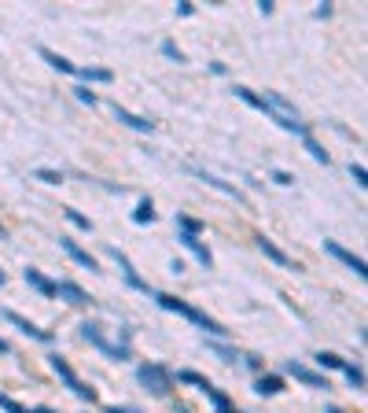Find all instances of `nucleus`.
Here are the masks:
<instances>
[{
  "label": "nucleus",
  "mask_w": 368,
  "mask_h": 413,
  "mask_svg": "<svg viewBox=\"0 0 368 413\" xmlns=\"http://www.w3.org/2000/svg\"><path fill=\"white\" fill-rule=\"evenodd\" d=\"M258 108H262L265 114H273V122H280V125H284V130H291V133H302V137L309 133L306 122H302V114L291 108V103L280 97V92H262V97H258Z\"/></svg>",
  "instance_id": "obj_1"
},
{
  "label": "nucleus",
  "mask_w": 368,
  "mask_h": 413,
  "mask_svg": "<svg viewBox=\"0 0 368 413\" xmlns=\"http://www.w3.org/2000/svg\"><path fill=\"white\" fill-rule=\"evenodd\" d=\"M81 336H85L92 347H100L107 358H114V362H129V336H122V340H111V336L103 332L100 321H85V325H81Z\"/></svg>",
  "instance_id": "obj_2"
},
{
  "label": "nucleus",
  "mask_w": 368,
  "mask_h": 413,
  "mask_svg": "<svg viewBox=\"0 0 368 413\" xmlns=\"http://www.w3.org/2000/svg\"><path fill=\"white\" fill-rule=\"evenodd\" d=\"M155 299H159V306H166V310L181 314V317H188L192 325H199L203 332H210V336H225V332H229V328L218 325L214 317H207L203 310H196V306H188V303H181V299H173V295H155Z\"/></svg>",
  "instance_id": "obj_3"
},
{
  "label": "nucleus",
  "mask_w": 368,
  "mask_h": 413,
  "mask_svg": "<svg viewBox=\"0 0 368 413\" xmlns=\"http://www.w3.org/2000/svg\"><path fill=\"white\" fill-rule=\"evenodd\" d=\"M136 376H140V384H144L155 399H166L170 395V387H173V376H170V369H162V365H151L144 362L136 369Z\"/></svg>",
  "instance_id": "obj_4"
},
{
  "label": "nucleus",
  "mask_w": 368,
  "mask_h": 413,
  "mask_svg": "<svg viewBox=\"0 0 368 413\" xmlns=\"http://www.w3.org/2000/svg\"><path fill=\"white\" fill-rule=\"evenodd\" d=\"M52 369H56V373H59L63 380H67V387H70V391H74V395H78V399H85V402H92V399H96V391H92V387H85V384H81V380H78V376H74V369H70L67 362H63V358H59V354H56V358H52Z\"/></svg>",
  "instance_id": "obj_5"
},
{
  "label": "nucleus",
  "mask_w": 368,
  "mask_h": 413,
  "mask_svg": "<svg viewBox=\"0 0 368 413\" xmlns=\"http://www.w3.org/2000/svg\"><path fill=\"white\" fill-rule=\"evenodd\" d=\"M324 251H328V255H335V259H339L343 262V266H350L354 273H357V277H365V259L361 255H354V251H346L343 248V243H335V240H324Z\"/></svg>",
  "instance_id": "obj_6"
},
{
  "label": "nucleus",
  "mask_w": 368,
  "mask_h": 413,
  "mask_svg": "<svg viewBox=\"0 0 368 413\" xmlns=\"http://www.w3.org/2000/svg\"><path fill=\"white\" fill-rule=\"evenodd\" d=\"M284 369H287V373L295 376V380H302V384H306V387H317V391H328V387H331V384H328V376L313 373V369H306V365H298V362H287Z\"/></svg>",
  "instance_id": "obj_7"
},
{
  "label": "nucleus",
  "mask_w": 368,
  "mask_h": 413,
  "mask_svg": "<svg viewBox=\"0 0 368 413\" xmlns=\"http://www.w3.org/2000/svg\"><path fill=\"white\" fill-rule=\"evenodd\" d=\"M56 295H59V299H67L70 306H85V303H92V295H89V292H81L74 281H59V284H56Z\"/></svg>",
  "instance_id": "obj_8"
},
{
  "label": "nucleus",
  "mask_w": 368,
  "mask_h": 413,
  "mask_svg": "<svg viewBox=\"0 0 368 413\" xmlns=\"http://www.w3.org/2000/svg\"><path fill=\"white\" fill-rule=\"evenodd\" d=\"M114 119L125 122L129 130H140V133H151V130H155V122H151V119H144V114H133V111H125V108H118V103H114Z\"/></svg>",
  "instance_id": "obj_9"
},
{
  "label": "nucleus",
  "mask_w": 368,
  "mask_h": 413,
  "mask_svg": "<svg viewBox=\"0 0 368 413\" xmlns=\"http://www.w3.org/2000/svg\"><path fill=\"white\" fill-rule=\"evenodd\" d=\"M199 174V181H207L210 188H218V192H225V196H232L236 203H247V196L240 192V188L236 185H229V181H221V177H214V174H207V170H196Z\"/></svg>",
  "instance_id": "obj_10"
},
{
  "label": "nucleus",
  "mask_w": 368,
  "mask_h": 413,
  "mask_svg": "<svg viewBox=\"0 0 368 413\" xmlns=\"http://www.w3.org/2000/svg\"><path fill=\"white\" fill-rule=\"evenodd\" d=\"M59 248L67 251V255H70L74 262H78V266H85V270H100V262H96V259L89 255V251H81L74 240H67V236H63V240H59Z\"/></svg>",
  "instance_id": "obj_11"
},
{
  "label": "nucleus",
  "mask_w": 368,
  "mask_h": 413,
  "mask_svg": "<svg viewBox=\"0 0 368 413\" xmlns=\"http://www.w3.org/2000/svg\"><path fill=\"white\" fill-rule=\"evenodd\" d=\"M4 317H8V321H12V325H19V328H23V332H26V336H34V340H41V343H48V340H52V336L45 332V328H37V325H34V321H30V317H23V314H15V310H8Z\"/></svg>",
  "instance_id": "obj_12"
},
{
  "label": "nucleus",
  "mask_w": 368,
  "mask_h": 413,
  "mask_svg": "<svg viewBox=\"0 0 368 413\" xmlns=\"http://www.w3.org/2000/svg\"><path fill=\"white\" fill-rule=\"evenodd\" d=\"M26 284L30 288H37L41 295H45V299H56V284H52L45 273H37V270H26Z\"/></svg>",
  "instance_id": "obj_13"
},
{
  "label": "nucleus",
  "mask_w": 368,
  "mask_h": 413,
  "mask_svg": "<svg viewBox=\"0 0 368 413\" xmlns=\"http://www.w3.org/2000/svg\"><path fill=\"white\" fill-rule=\"evenodd\" d=\"M258 248H262V255H265V259H273V262H276V266H295V262H291V259H287V255H284V251H280V248H276V243H273V240H265V236H258ZM295 270H298V266H295Z\"/></svg>",
  "instance_id": "obj_14"
},
{
  "label": "nucleus",
  "mask_w": 368,
  "mask_h": 413,
  "mask_svg": "<svg viewBox=\"0 0 368 413\" xmlns=\"http://www.w3.org/2000/svg\"><path fill=\"white\" fill-rule=\"evenodd\" d=\"M181 243H184V248H188V251H192V255H196L199 262H203V266L210 270V262H214V259H210V251L199 243V236H188V232H181Z\"/></svg>",
  "instance_id": "obj_15"
},
{
  "label": "nucleus",
  "mask_w": 368,
  "mask_h": 413,
  "mask_svg": "<svg viewBox=\"0 0 368 413\" xmlns=\"http://www.w3.org/2000/svg\"><path fill=\"white\" fill-rule=\"evenodd\" d=\"M41 56H45V59H48V63H52V67H56L59 74H78V67H74L70 59H63L59 52H52V48H41Z\"/></svg>",
  "instance_id": "obj_16"
},
{
  "label": "nucleus",
  "mask_w": 368,
  "mask_h": 413,
  "mask_svg": "<svg viewBox=\"0 0 368 413\" xmlns=\"http://www.w3.org/2000/svg\"><path fill=\"white\" fill-rule=\"evenodd\" d=\"M111 255H114V262H118V266L125 270V281L133 284V288H147V284H144V281H140L136 273H133V266H129V259H125V255H118V248H111Z\"/></svg>",
  "instance_id": "obj_17"
},
{
  "label": "nucleus",
  "mask_w": 368,
  "mask_h": 413,
  "mask_svg": "<svg viewBox=\"0 0 368 413\" xmlns=\"http://www.w3.org/2000/svg\"><path fill=\"white\" fill-rule=\"evenodd\" d=\"M203 395H207V399L214 402V406H218V413H236V410H232V402H229V395H221V391L214 387V384H210L207 391H203Z\"/></svg>",
  "instance_id": "obj_18"
},
{
  "label": "nucleus",
  "mask_w": 368,
  "mask_h": 413,
  "mask_svg": "<svg viewBox=\"0 0 368 413\" xmlns=\"http://www.w3.org/2000/svg\"><path fill=\"white\" fill-rule=\"evenodd\" d=\"M284 391V380L280 376H262L258 380V395H280Z\"/></svg>",
  "instance_id": "obj_19"
},
{
  "label": "nucleus",
  "mask_w": 368,
  "mask_h": 413,
  "mask_svg": "<svg viewBox=\"0 0 368 413\" xmlns=\"http://www.w3.org/2000/svg\"><path fill=\"white\" fill-rule=\"evenodd\" d=\"M133 221H140V225H144V221H155V203H151V199H140L136 210H133Z\"/></svg>",
  "instance_id": "obj_20"
},
{
  "label": "nucleus",
  "mask_w": 368,
  "mask_h": 413,
  "mask_svg": "<svg viewBox=\"0 0 368 413\" xmlns=\"http://www.w3.org/2000/svg\"><path fill=\"white\" fill-rule=\"evenodd\" d=\"M343 373H346V380H350V387H365V373H361L357 365L346 362V365H343Z\"/></svg>",
  "instance_id": "obj_21"
},
{
  "label": "nucleus",
  "mask_w": 368,
  "mask_h": 413,
  "mask_svg": "<svg viewBox=\"0 0 368 413\" xmlns=\"http://www.w3.org/2000/svg\"><path fill=\"white\" fill-rule=\"evenodd\" d=\"M317 362H320L324 369H343V365H346L343 358H339V354H331V351H320V354H317Z\"/></svg>",
  "instance_id": "obj_22"
},
{
  "label": "nucleus",
  "mask_w": 368,
  "mask_h": 413,
  "mask_svg": "<svg viewBox=\"0 0 368 413\" xmlns=\"http://www.w3.org/2000/svg\"><path fill=\"white\" fill-rule=\"evenodd\" d=\"M181 380H184V384H196L199 391H207V387H210V380H207V376H199V373H192V369H184Z\"/></svg>",
  "instance_id": "obj_23"
},
{
  "label": "nucleus",
  "mask_w": 368,
  "mask_h": 413,
  "mask_svg": "<svg viewBox=\"0 0 368 413\" xmlns=\"http://www.w3.org/2000/svg\"><path fill=\"white\" fill-rule=\"evenodd\" d=\"M306 148H309V155L313 159H317V163H324V166H328V152H324V148L317 144V141H313V137L306 133Z\"/></svg>",
  "instance_id": "obj_24"
},
{
  "label": "nucleus",
  "mask_w": 368,
  "mask_h": 413,
  "mask_svg": "<svg viewBox=\"0 0 368 413\" xmlns=\"http://www.w3.org/2000/svg\"><path fill=\"white\" fill-rule=\"evenodd\" d=\"M78 74L89 81H111V70H78Z\"/></svg>",
  "instance_id": "obj_25"
},
{
  "label": "nucleus",
  "mask_w": 368,
  "mask_h": 413,
  "mask_svg": "<svg viewBox=\"0 0 368 413\" xmlns=\"http://www.w3.org/2000/svg\"><path fill=\"white\" fill-rule=\"evenodd\" d=\"M67 218H70V221H74V225H78V229H85V232L92 229V221L85 218V214H78V210H67Z\"/></svg>",
  "instance_id": "obj_26"
},
{
  "label": "nucleus",
  "mask_w": 368,
  "mask_h": 413,
  "mask_svg": "<svg viewBox=\"0 0 368 413\" xmlns=\"http://www.w3.org/2000/svg\"><path fill=\"white\" fill-rule=\"evenodd\" d=\"M37 177H41V181H48V185H59L63 181V174H56V170H37Z\"/></svg>",
  "instance_id": "obj_27"
},
{
  "label": "nucleus",
  "mask_w": 368,
  "mask_h": 413,
  "mask_svg": "<svg viewBox=\"0 0 368 413\" xmlns=\"http://www.w3.org/2000/svg\"><path fill=\"white\" fill-rule=\"evenodd\" d=\"M350 177H354V181L361 185V188L368 185V181H365V177H368V174H365V166H354V163H350Z\"/></svg>",
  "instance_id": "obj_28"
},
{
  "label": "nucleus",
  "mask_w": 368,
  "mask_h": 413,
  "mask_svg": "<svg viewBox=\"0 0 368 413\" xmlns=\"http://www.w3.org/2000/svg\"><path fill=\"white\" fill-rule=\"evenodd\" d=\"M214 354H218L221 362H236V351H229V347H218V343H214Z\"/></svg>",
  "instance_id": "obj_29"
},
{
  "label": "nucleus",
  "mask_w": 368,
  "mask_h": 413,
  "mask_svg": "<svg viewBox=\"0 0 368 413\" xmlns=\"http://www.w3.org/2000/svg\"><path fill=\"white\" fill-rule=\"evenodd\" d=\"M162 52H166L170 59H177V63H184V56H181V48H177V45H162Z\"/></svg>",
  "instance_id": "obj_30"
},
{
  "label": "nucleus",
  "mask_w": 368,
  "mask_h": 413,
  "mask_svg": "<svg viewBox=\"0 0 368 413\" xmlns=\"http://www.w3.org/2000/svg\"><path fill=\"white\" fill-rule=\"evenodd\" d=\"M273 181H276V185H291L295 177H291V174H284V170H276V174H273Z\"/></svg>",
  "instance_id": "obj_31"
},
{
  "label": "nucleus",
  "mask_w": 368,
  "mask_h": 413,
  "mask_svg": "<svg viewBox=\"0 0 368 413\" xmlns=\"http://www.w3.org/2000/svg\"><path fill=\"white\" fill-rule=\"evenodd\" d=\"M78 100H81V103H89V108H92V103H96V97H92L89 89H78Z\"/></svg>",
  "instance_id": "obj_32"
},
{
  "label": "nucleus",
  "mask_w": 368,
  "mask_h": 413,
  "mask_svg": "<svg viewBox=\"0 0 368 413\" xmlns=\"http://www.w3.org/2000/svg\"><path fill=\"white\" fill-rule=\"evenodd\" d=\"M30 413H56V410H48V406H37V410H30Z\"/></svg>",
  "instance_id": "obj_33"
},
{
  "label": "nucleus",
  "mask_w": 368,
  "mask_h": 413,
  "mask_svg": "<svg viewBox=\"0 0 368 413\" xmlns=\"http://www.w3.org/2000/svg\"><path fill=\"white\" fill-rule=\"evenodd\" d=\"M107 413H129V410H118V406H111V410H107Z\"/></svg>",
  "instance_id": "obj_34"
},
{
  "label": "nucleus",
  "mask_w": 368,
  "mask_h": 413,
  "mask_svg": "<svg viewBox=\"0 0 368 413\" xmlns=\"http://www.w3.org/2000/svg\"><path fill=\"white\" fill-rule=\"evenodd\" d=\"M4 351H8V343H4V340H0V354H4Z\"/></svg>",
  "instance_id": "obj_35"
},
{
  "label": "nucleus",
  "mask_w": 368,
  "mask_h": 413,
  "mask_svg": "<svg viewBox=\"0 0 368 413\" xmlns=\"http://www.w3.org/2000/svg\"><path fill=\"white\" fill-rule=\"evenodd\" d=\"M4 281H8V277H4V270H0V284H4Z\"/></svg>",
  "instance_id": "obj_36"
},
{
  "label": "nucleus",
  "mask_w": 368,
  "mask_h": 413,
  "mask_svg": "<svg viewBox=\"0 0 368 413\" xmlns=\"http://www.w3.org/2000/svg\"><path fill=\"white\" fill-rule=\"evenodd\" d=\"M328 413H343V410H328Z\"/></svg>",
  "instance_id": "obj_37"
}]
</instances>
